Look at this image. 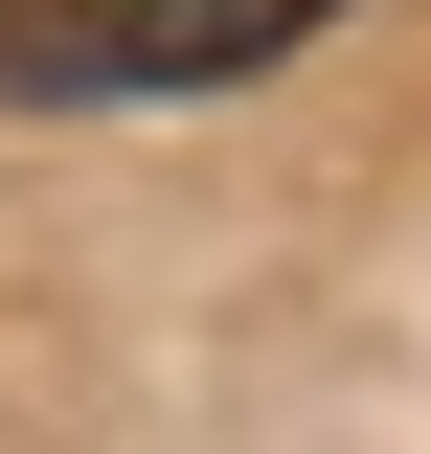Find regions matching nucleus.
Segmentation results:
<instances>
[{"instance_id":"nucleus-1","label":"nucleus","mask_w":431,"mask_h":454,"mask_svg":"<svg viewBox=\"0 0 431 454\" xmlns=\"http://www.w3.org/2000/svg\"><path fill=\"white\" fill-rule=\"evenodd\" d=\"M341 0H0V114H137V91H227V68L318 46Z\"/></svg>"}]
</instances>
